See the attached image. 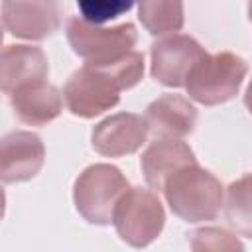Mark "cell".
<instances>
[{
	"mask_svg": "<svg viewBox=\"0 0 252 252\" xmlns=\"http://www.w3.org/2000/svg\"><path fill=\"white\" fill-rule=\"evenodd\" d=\"M59 0H4L2 26L22 39H45L61 28Z\"/></svg>",
	"mask_w": 252,
	"mask_h": 252,
	"instance_id": "cell-8",
	"label": "cell"
},
{
	"mask_svg": "<svg viewBox=\"0 0 252 252\" xmlns=\"http://www.w3.org/2000/svg\"><path fill=\"white\" fill-rule=\"evenodd\" d=\"M49 63L43 49L35 45H6L0 55V85L6 94L18 87L47 79Z\"/></svg>",
	"mask_w": 252,
	"mask_h": 252,
	"instance_id": "cell-14",
	"label": "cell"
},
{
	"mask_svg": "<svg viewBox=\"0 0 252 252\" xmlns=\"http://www.w3.org/2000/svg\"><path fill=\"white\" fill-rule=\"evenodd\" d=\"M244 104H246L248 112L252 114V81H250V85H248V89H246V94H244Z\"/></svg>",
	"mask_w": 252,
	"mask_h": 252,
	"instance_id": "cell-19",
	"label": "cell"
},
{
	"mask_svg": "<svg viewBox=\"0 0 252 252\" xmlns=\"http://www.w3.org/2000/svg\"><path fill=\"white\" fill-rule=\"evenodd\" d=\"M130 189L118 167L94 163L81 171L73 185V201L79 215L93 224H110L120 197Z\"/></svg>",
	"mask_w": 252,
	"mask_h": 252,
	"instance_id": "cell-4",
	"label": "cell"
},
{
	"mask_svg": "<svg viewBox=\"0 0 252 252\" xmlns=\"http://www.w3.org/2000/svg\"><path fill=\"white\" fill-rule=\"evenodd\" d=\"M45 161V148L33 132H10L0 142V179L20 183L35 177Z\"/></svg>",
	"mask_w": 252,
	"mask_h": 252,
	"instance_id": "cell-9",
	"label": "cell"
},
{
	"mask_svg": "<svg viewBox=\"0 0 252 252\" xmlns=\"http://www.w3.org/2000/svg\"><path fill=\"white\" fill-rule=\"evenodd\" d=\"M246 73L248 65L236 53H205L191 69L185 89L193 100L205 106L222 104L238 93Z\"/></svg>",
	"mask_w": 252,
	"mask_h": 252,
	"instance_id": "cell-3",
	"label": "cell"
},
{
	"mask_svg": "<svg viewBox=\"0 0 252 252\" xmlns=\"http://www.w3.org/2000/svg\"><path fill=\"white\" fill-rule=\"evenodd\" d=\"M189 163H197L195 154L177 138H156L140 159L144 179L154 191H161L165 181Z\"/></svg>",
	"mask_w": 252,
	"mask_h": 252,
	"instance_id": "cell-12",
	"label": "cell"
},
{
	"mask_svg": "<svg viewBox=\"0 0 252 252\" xmlns=\"http://www.w3.org/2000/svg\"><path fill=\"white\" fill-rule=\"evenodd\" d=\"M224 217L228 226L246 238H252V173L232 181L224 193Z\"/></svg>",
	"mask_w": 252,
	"mask_h": 252,
	"instance_id": "cell-15",
	"label": "cell"
},
{
	"mask_svg": "<svg viewBox=\"0 0 252 252\" xmlns=\"http://www.w3.org/2000/svg\"><path fill=\"white\" fill-rule=\"evenodd\" d=\"M65 33L73 51L87 63L114 61L132 51V47L138 41L136 28L132 24L100 28V24H93L77 16L67 20Z\"/></svg>",
	"mask_w": 252,
	"mask_h": 252,
	"instance_id": "cell-6",
	"label": "cell"
},
{
	"mask_svg": "<svg viewBox=\"0 0 252 252\" xmlns=\"http://www.w3.org/2000/svg\"><path fill=\"white\" fill-rule=\"evenodd\" d=\"M134 2L136 0H77V6L87 22L104 24L128 12Z\"/></svg>",
	"mask_w": 252,
	"mask_h": 252,
	"instance_id": "cell-17",
	"label": "cell"
},
{
	"mask_svg": "<svg viewBox=\"0 0 252 252\" xmlns=\"http://www.w3.org/2000/svg\"><path fill=\"white\" fill-rule=\"evenodd\" d=\"M189 244L193 250H236V248H242V244L236 240V236L222 228H199V230L191 232Z\"/></svg>",
	"mask_w": 252,
	"mask_h": 252,
	"instance_id": "cell-18",
	"label": "cell"
},
{
	"mask_svg": "<svg viewBox=\"0 0 252 252\" xmlns=\"http://www.w3.org/2000/svg\"><path fill=\"white\" fill-rule=\"evenodd\" d=\"M207 51L185 33H169L152 43V77L165 87L185 85L191 69Z\"/></svg>",
	"mask_w": 252,
	"mask_h": 252,
	"instance_id": "cell-7",
	"label": "cell"
},
{
	"mask_svg": "<svg viewBox=\"0 0 252 252\" xmlns=\"http://www.w3.org/2000/svg\"><path fill=\"white\" fill-rule=\"evenodd\" d=\"M148 132L150 130L144 116L134 112H118L93 128L91 144L100 156L120 158L142 148Z\"/></svg>",
	"mask_w": 252,
	"mask_h": 252,
	"instance_id": "cell-10",
	"label": "cell"
},
{
	"mask_svg": "<svg viewBox=\"0 0 252 252\" xmlns=\"http://www.w3.org/2000/svg\"><path fill=\"white\" fill-rule=\"evenodd\" d=\"M144 75V55L128 51L106 63H85L63 87V100L71 114L94 118L120 100V91L132 89Z\"/></svg>",
	"mask_w": 252,
	"mask_h": 252,
	"instance_id": "cell-1",
	"label": "cell"
},
{
	"mask_svg": "<svg viewBox=\"0 0 252 252\" xmlns=\"http://www.w3.org/2000/svg\"><path fill=\"white\" fill-rule=\"evenodd\" d=\"M165 222L163 205L152 189L130 187L118 201L112 224L118 236L134 248L152 244Z\"/></svg>",
	"mask_w": 252,
	"mask_h": 252,
	"instance_id": "cell-5",
	"label": "cell"
},
{
	"mask_svg": "<svg viewBox=\"0 0 252 252\" xmlns=\"http://www.w3.org/2000/svg\"><path fill=\"white\" fill-rule=\"evenodd\" d=\"M144 118L156 138H185L195 130L197 108L181 94H161L150 102Z\"/></svg>",
	"mask_w": 252,
	"mask_h": 252,
	"instance_id": "cell-13",
	"label": "cell"
},
{
	"mask_svg": "<svg viewBox=\"0 0 252 252\" xmlns=\"http://www.w3.org/2000/svg\"><path fill=\"white\" fill-rule=\"evenodd\" d=\"M10 104L16 118L30 126H43L55 120L63 108V96L45 79L32 81L10 93Z\"/></svg>",
	"mask_w": 252,
	"mask_h": 252,
	"instance_id": "cell-11",
	"label": "cell"
},
{
	"mask_svg": "<svg viewBox=\"0 0 252 252\" xmlns=\"http://www.w3.org/2000/svg\"><path fill=\"white\" fill-rule=\"evenodd\" d=\"M161 191L173 215L187 222L213 220L224 203L220 181L197 163H189L175 171Z\"/></svg>",
	"mask_w": 252,
	"mask_h": 252,
	"instance_id": "cell-2",
	"label": "cell"
},
{
	"mask_svg": "<svg viewBox=\"0 0 252 252\" xmlns=\"http://www.w3.org/2000/svg\"><path fill=\"white\" fill-rule=\"evenodd\" d=\"M138 18L152 35L175 33L183 28V0H138Z\"/></svg>",
	"mask_w": 252,
	"mask_h": 252,
	"instance_id": "cell-16",
	"label": "cell"
},
{
	"mask_svg": "<svg viewBox=\"0 0 252 252\" xmlns=\"http://www.w3.org/2000/svg\"><path fill=\"white\" fill-rule=\"evenodd\" d=\"M248 20L252 22V0H248Z\"/></svg>",
	"mask_w": 252,
	"mask_h": 252,
	"instance_id": "cell-20",
	"label": "cell"
}]
</instances>
